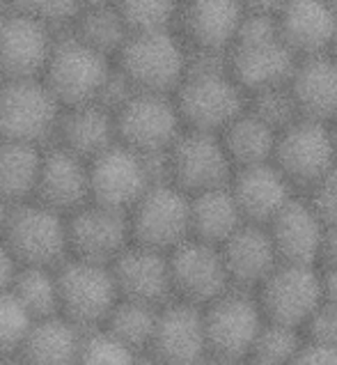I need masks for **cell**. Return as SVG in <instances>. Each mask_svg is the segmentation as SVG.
<instances>
[{"mask_svg": "<svg viewBox=\"0 0 337 365\" xmlns=\"http://www.w3.org/2000/svg\"><path fill=\"white\" fill-rule=\"evenodd\" d=\"M118 69L138 92L175 95L188 74V44L175 30L135 33L118 53Z\"/></svg>", "mask_w": 337, "mask_h": 365, "instance_id": "cell-1", "label": "cell"}, {"mask_svg": "<svg viewBox=\"0 0 337 365\" xmlns=\"http://www.w3.org/2000/svg\"><path fill=\"white\" fill-rule=\"evenodd\" d=\"M3 239L21 267L58 269L71 257L69 218L39 200L14 205Z\"/></svg>", "mask_w": 337, "mask_h": 365, "instance_id": "cell-2", "label": "cell"}, {"mask_svg": "<svg viewBox=\"0 0 337 365\" xmlns=\"http://www.w3.org/2000/svg\"><path fill=\"white\" fill-rule=\"evenodd\" d=\"M58 283L60 315L83 331L101 329L122 299L110 264L69 257L58 267Z\"/></svg>", "mask_w": 337, "mask_h": 365, "instance_id": "cell-3", "label": "cell"}, {"mask_svg": "<svg viewBox=\"0 0 337 365\" xmlns=\"http://www.w3.org/2000/svg\"><path fill=\"white\" fill-rule=\"evenodd\" d=\"M175 101L184 127L207 133H223L248 108L246 90L229 71L188 74L175 92Z\"/></svg>", "mask_w": 337, "mask_h": 365, "instance_id": "cell-4", "label": "cell"}, {"mask_svg": "<svg viewBox=\"0 0 337 365\" xmlns=\"http://www.w3.org/2000/svg\"><path fill=\"white\" fill-rule=\"evenodd\" d=\"M60 106L44 81H5L0 88V140L39 145L58 131Z\"/></svg>", "mask_w": 337, "mask_h": 365, "instance_id": "cell-5", "label": "cell"}, {"mask_svg": "<svg viewBox=\"0 0 337 365\" xmlns=\"http://www.w3.org/2000/svg\"><path fill=\"white\" fill-rule=\"evenodd\" d=\"M133 244L172 253L193 237L191 195L172 182L154 184L129 212Z\"/></svg>", "mask_w": 337, "mask_h": 365, "instance_id": "cell-6", "label": "cell"}, {"mask_svg": "<svg viewBox=\"0 0 337 365\" xmlns=\"http://www.w3.org/2000/svg\"><path fill=\"white\" fill-rule=\"evenodd\" d=\"M204 310L209 349L216 356L248 361L266 324V315L255 292L232 287Z\"/></svg>", "mask_w": 337, "mask_h": 365, "instance_id": "cell-7", "label": "cell"}, {"mask_svg": "<svg viewBox=\"0 0 337 365\" xmlns=\"http://www.w3.org/2000/svg\"><path fill=\"white\" fill-rule=\"evenodd\" d=\"M110 71L108 56L90 48L76 35H71L56 39L44 71V83L62 106L71 108L97 101Z\"/></svg>", "mask_w": 337, "mask_h": 365, "instance_id": "cell-8", "label": "cell"}, {"mask_svg": "<svg viewBox=\"0 0 337 365\" xmlns=\"http://www.w3.org/2000/svg\"><path fill=\"white\" fill-rule=\"evenodd\" d=\"M276 165L301 193L314 189L337 165L333 124L301 118L280 131Z\"/></svg>", "mask_w": 337, "mask_h": 365, "instance_id": "cell-9", "label": "cell"}, {"mask_svg": "<svg viewBox=\"0 0 337 365\" xmlns=\"http://www.w3.org/2000/svg\"><path fill=\"white\" fill-rule=\"evenodd\" d=\"M118 140L138 154L167 152L186 131L175 95L135 92L115 113Z\"/></svg>", "mask_w": 337, "mask_h": 365, "instance_id": "cell-10", "label": "cell"}, {"mask_svg": "<svg viewBox=\"0 0 337 365\" xmlns=\"http://www.w3.org/2000/svg\"><path fill=\"white\" fill-rule=\"evenodd\" d=\"M266 319L305 331V324L326 301L323 271L282 262L255 292Z\"/></svg>", "mask_w": 337, "mask_h": 365, "instance_id": "cell-11", "label": "cell"}, {"mask_svg": "<svg viewBox=\"0 0 337 365\" xmlns=\"http://www.w3.org/2000/svg\"><path fill=\"white\" fill-rule=\"evenodd\" d=\"M167 156L170 182L188 195L227 186L237 173L220 133L186 129Z\"/></svg>", "mask_w": 337, "mask_h": 365, "instance_id": "cell-12", "label": "cell"}, {"mask_svg": "<svg viewBox=\"0 0 337 365\" xmlns=\"http://www.w3.org/2000/svg\"><path fill=\"white\" fill-rule=\"evenodd\" d=\"M175 301L207 308L229 292L232 278L223 248L191 237L170 253Z\"/></svg>", "mask_w": 337, "mask_h": 365, "instance_id": "cell-13", "label": "cell"}, {"mask_svg": "<svg viewBox=\"0 0 337 365\" xmlns=\"http://www.w3.org/2000/svg\"><path fill=\"white\" fill-rule=\"evenodd\" d=\"M152 186L142 154L122 143L90 161V202L129 214Z\"/></svg>", "mask_w": 337, "mask_h": 365, "instance_id": "cell-14", "label": "cell"}, {"mask_svg": "<svg viewBox=\"0 0 337 365\" xmlns=\"http://www.w3.org/2000/svg\"><path fill=\"white\" fill-rule=\"evenodd\" d=\"M56 39L51 28L19 9L0 14V71L7 81L44 74Z\"/></svg>", "mask_w": 337, "mask_h": 365, "instance_id": "cell-15", "label": "cell"}, {"mask_svg": "<svg viewBox=\"0 0 337 365\" xmlns=\"http://www.w3.org/2000/svg\"><path fill=\"white\" fill-rule=\"evenodd\" d=\"M161 365H202L209 356L204 310L184 301H170L161 308L150 351Z\"/></svg>", "mask_w": 337, "mask_h": 365, "instance_id": "cell-16", "label": "cell"}, {"mask_svg": "<svg viewBox=\"0 0 337 365\" xmlns=\"http://www.w3.org/2000/svg\"><path fill=\"white\" fill-rule=\"evenodd\" d=\"M133 244L129 214L88 202L69 216L71 257L113 264Z\"/></svg>", "mask_w": 337, "mask_h": 365, "instance_id": "cell-17", "label": "cell"}, {"mask_svg": "<svg viewBox=\"0 0 337 365\" xmlns=\"http://www.w3.org/2000/svg\"><path fill=\"white\" fill-rule=\"evenodd\" d=\"M110 267L122 299L159 308L175 301L170 253L131 244Z\"/></svg>", "mask_w": 337, "mask_h": 365, "instance_id": "cell-18", "label": "cell"}, {"mask_svg": "<svg viewBox=\"0 0 337 365\" xmlns=\"http://www.w3.org/2000/svg\"><path fill=\"white\" fill-rule=\"evenodd\" d=\"M244 19L246 7L241 0H184L179 28L188 48L229 53Z\"/></svg>", "mask_w": 337, "mask_h": 365, "instance_id": "cell-19", "label": "cell"}, {"mask_svg": "<svg viewBox=\"0 0 337 365\" xmlns=\"http://www.w3.org/2000/svg\"><path fill=\"white\" fill-rule=\"evenodd\" d=\"M266 227L282 262L319 267L328 223L314 210V205L305 193L291 200Z\"/></svg>", "mask_w": 337, "mask_h": 365, "instance_id": "cell-20", "label": "cell"}, {"mask_svg": "<svg viewBox=\"0 0 337 365\" xmlns=\"http://www.w3.org/2000/svg\"><path fill=\"white\" fill-rule=\"evenodd\" d=\"M237 202L248 223L269 225L291 200H296L301 191L294 186L276 161L250 165L234 173L229 182Z\"/></svg>", "mask_w": 337, "mask_h": 365, "instance_id": "cell-21", "label": "cell"}, {"mask_svg": "<svg viewBox=\"0 0 337 365\" xmlns=\"http://www.w3.org/2000/svg\"><path fill=\"white\" fill-rule=\"evenodd\" d=\"M301 58L282 39L259 41V44H239L229 51V74L246 95L287 86L294 78Z\"/></svg>", "mask_w": 337, "mask_h": 365, "instance_id": "cell-22", "label": "cell"}, {"mask_svg": "<svg viewBox=\"0 0 337 365\" xmlns=\"http://www.w3.org/2000/svg\"><path fill=\"white\" fill-rule=\"evenodd\" d=\"M35 200L56 212H78L90 202V161L65 148L44 154Z\"/></svg>", "mask_w": 337, "mask_h": 365, "instance_id": "cell-23", "label": "cell"}, {"mask_svg": "<svg viewBox=\"0 0 337 365\" xmlns=\"http://www.w3.org/2000/svg\"><path fill=\"white\" fill-rule=\"evenodd\" d=\"M280 37L301 60L331 53L337 9L323 0H291L278 16Z\"/></svg>", "mask_w": 337, "mask_h": 365, "instance_id": "cell-24", "label": "cell"}, {"mask_svg": "<svg viewBox=\"0 0 337 365\" xmlns=\"http://www.w3.org/2000/svg\"><path fill=\"white\" fill-rule=\"evenodd\" d=\"M220 248H223L232 285L241 289L257 292L259 285L282 264L266 225L246 223Z\"/></svg>", "mask_w": 337, "mask_h": 365, "instance_id": "cell-25", "label": "cell"}, {"mask_svg": "<svg viewBox=\"0 0 337 365\" xmlns=\"http://www.w3.org/2000/svg\"><path fill=\"white\" fill-rule=\"evenodd\" d=\"M289 88L301 118L326 124L337 122V60L331 53L303 58Z\"/></svg>", "mask_w": 337, "mask_h": 365, "instance_id": "cell-26", "label": "cell"}, {"mask_svg": "<svg viewBox=\"0 0 337 365\" xmlns=\"http://www.w3.org/2000/svg\"><path fill=\"white\" fill-rule=\"evenodd\" d=\"M58 133L62 143L60 148L83 156L85 161H92L94 156L120 143L115 113L103 108L97 101L71 106L67 113H62Z\"/></svg>", "mask_w": 337, "mask_h": 365, "instance_id": "cell-27", "label": "cell"}, {"mask_svg": "<svg viewBox=\"0 0 337 365\" xmlns=\"http://www.w3.org/2000/svg\"><path fill=\"white\" fill-rule=\"evenodd\" d=\"M83 338L85 331L62 315L37 319L14 361L16 365H76Z\"/></svg>", "mask_w": 337, "mask_h": 365, "instance_id": "cell-28", "label": "cell"}, {"mask_svg": "<svg viewBox=\"0 0 337 365\" xmlns=\"http://www.w3.org/2000/svg\"><path fill=\"white\" fill-rule=\"evenodd\" d=\"M191 223L195 239L223 246L248 221L227 184L220 186V189L191 195Z\"/></svg>", "mask_w": 337, "mask_h": 365, "instance_id": "cell-29", "label": "cell"}, {"mask_svg": "<svg viewBox=\"0 0 337 365\" xmlns=\"http://www.w3.org/2000/svg\"><path fill=\"white\" fill-rule=\"evenodd\" d=\"M225 143V150L229 154L234 168H250V165L271 163L276 159V148L280 131H276L261 118H257L250 108L241 118H237L229 127L220 133Z\"/></svg>", "mask_w": 337, "mask_h": 365, "instance_id": "cell-30", "label": "cell"}, {"mask_svg": "<svg viewBox=\"0 0 337 365\" xmlns=\"http://www.w3.org/2000/svg\"><path fill=\"white\" fill-rule=\"evenodd\" d=\"M41 161L37 145L0 140V197L9 205L28 202L37 193Z\"/></svg>", "mask_w": 337, "mask_h": 365, "instance_id": "cell-31", "label": "cell"}, {"mask_svg": "<svg viewBox=\"0 0 337 365\" xmlns=\"http://www.w3.org/2000/svg\"><path fill=\"white\" fill-rule=\"evenodd\" d=\"M76 35L83 44L99 51L103 56H118L124 48L126 39L131 37L129 26L124 24L122 14L115 5L85 7L76 19Z\"/></svg>", "mask_w": 337, "mask_h": 365, "instance_id": "cell-32", "label": "cell"}, {"mask_svg": "<svg viewBox=\"0 0 337 365\" xmlns=\"http://www.w3.org/2000/svg\"><path fill=\"white\" fill-rule=\"evenodd\" d=\"M161 308L140 304V301H131V299H120V304L113 308L103 329L110 331L115 338H120L124 345L145 354L152 347Z\"/></svg>", "mask_w": 337, "mask_h": 365, "instance_id": "cell-33", "label": "cell"}, {"mask_svg": "<svg viewBox=\"0 0 337 365\" xmlns=\"http://www.w3.org/2000/svg\"><path fill=\"white\" fill-rule=\"evenodd\" d=\"M12 292L35 319H46V317L60 315L58 269L21 267L14 278Z\"/></svg>", "mask_w": 337, "mask_h": 365, "instance_id": "cell-34", "label": "cell"}, {"mask_svg": "<svg viewBox=\"0 0 337 365\" xmlns=\"http://www.w3.org/2000/svg\"><path fill=\"white\" fill-rule=\"evenodd\" d=\"M182 5L184 0H115V7L131 35L172 30L175 24H179Z\"/></svg>", "mask_w": 337, "mask_h": 365, "instance_id": "cell-35", "label": "cell"}, {"mask_svg": "<svg viewBox=\"0 0 337 365\" xmlns=\"http://www.w3.org/2000/svg\"><path fill=\"white\" fill-rule=\"evenodd\" d=\"M305 340L308 338H305L303 329L266 319V324L259 333L255 351H252L250 359L266 361L273 365H291V361L296 359L299 351L303 349Z\"/></svg>", "mask_w": 337, "mask_h": 365, "instance_id": "cell-36", "label": "cell"}, {"mask_svg": "<svg viewBox=\"0 0 337 365\" xmlns=\"http://www.w3.org/2000/svg\"><path fill=\"white\" fill-rule=\"evenodd\" d=\"M35 322L12 289L0 292V359H16Z\"/></svg>", "mask_w": 337, "mask_h": 365, "instance_id": "cell-37", "label": "cell"}, {"mask_svg": "<svg viewBox=\"0 0 337 365\" xmlns=\"http://www.w3.org/2000/svg\"><path fill=\"white\" fill-rule=\"evenodd\" d=\"M140 351L124 345L106 329L85 331L76 365H138Z\"/></svg>", "mask_w": 337, "mask_h": 365, "instance_id": "cell-38", "label": "cell"}, {"mask_svg": "<svg viewBox=\"0 0 337 365\" xmlns=\"http://www.w3.org/2000/svg\"><path fill=\"white\" fill-rule=\"evenodd\" d=\"M248 108L266 124H271L276 131H284L287 127H291L294 122L301 120L299 103L294 99L289 83L287 86L271 88V90L257 92V95L248 97Z\"/></svg>", "mask_w": 337, "mask_h": 365, "instance_id": "cell-39", "label": "cell"}, {"mask_svg": "<svg viewBox=\"0 0 337 365\" xmlns=\"http://www.w3.org/2000/svg\"><path fill=\"white\" fill-rule=\"evenodd\" d=\"M12 7L41 21L48 28L76 21L85 9L83 0H12Z\"/></svg>", "mask_w": 337, "mask_h": 365, "instance_id": "cell-40", "label": "cell"}, {"mask_svg": "<svg viewBox=\"0 0 337 365\" xmlns=\"http://www.w3.org/2000/svg\"><path fill=\"white\" fill-rule=\"evenodd\" d=\"M305 338L319 345L337 347V306L328 299L319 306V310L305 324Z\"/></svg>", "mask_w": 337, "mask_h": 365, "instance_id": "cell-41", "label": "cell"}, {"mask_svg": "<svg viewBox=\"0 0 337 365\" xmlns=\"http://www.w3.org/2000/svg\"><path fill=\"white\" fill-rule=\"evenodd\" d=\"M314 205V210L328 225H337V165L323 177V180L305 193Z\"/></svg>", "mask_w": 337, "mask_h": 365, "instance_id": "cell-42", "label": "cell"}, {"mask_svg": "<svg viewBox=\"0 0 337 365\" xmlns=\"http://www.w3.org/2000/svg\"><path fill=\"white\" fill-rule=\"evenodd\" d=\"M291 365H337V347L305 340L303 349L299 351V356L291 361Z\"/></svg>", "mask_w": 337, "mask_h": 365, "instance_id": "cell-43", "label": "cell"}, {"mask_svg": "<svg viewBox=\"0 0 337 365\" xmlns=\"http://www.w3.org/2000/svg\"><path fill=\"white\" fill-rule=\"evenodd\" d=\"M19 269H21V264L16 262V257L12 250H9V246L5 244L3 235H0V292L12 289Z\"/></svg>", "mask_w": 337, "mask_h": 365, "instance_id": "cell-44", "label": "cell"}, {"mask_svg": "<svg viewBox=\"0 0 337 365\" xmlns=\"http://www.w3.org/2000/svg\"><path fill=\"white\" fill-rule=\"evenodd\" d=\"M337 267V225L326 227L323 246H321V257H319V269H335Z\"/></svg>", "mask_w": 337, "mask_h": 365, "instance_id": "cell-45", "label": "cell"}, {"mask_svg": "<svg viewBox=\"0 0 337 365\" xmlns=\"http://www.w3.org/2000/svg\"><path fill=\"white\" fill-rule=\"evenodd\" d=\"M248 12H261V14H273L280 16V12L287 7L291 0H241Z\"/></svg>", "mask_w": 337, "mask_h": 365, "instance_id": "cell-46", "label": "cell"}, {"mask_svg": "<svg viewBox=\"0 0 337 365\" xmlns=\"http://www.w3.org/2000/svg\"><path fill=\"white\" fill-rule=\"evenodd\" d=\"M323 285H326V299L337 306V267L323 271Z\"/></svg>", "mask_w": 337, "mask_h": 365, "instance_id": "cell-47", "label": "cell"}, {"mask_svg": "<svg viewBox=\"0 0 337 365\" xmlns=\"http://www.w3.org/2000/svg\"><path fill=\"white\" fill-rule=\"evenodd\" d=\"M9 212H12V207H9V202L5 200V197H0V235H3V227L7 223Z\"/></svg>", "mask_w": 337, "mask_h": 365, "instance_id": "cell-48", "label": "cell"}, {"mask_svg": "<svg viewBox=\"0 0 337 365\" xmlns=\"http://www.w3.org/2000/svg\"><path fill=\"white\" fill-rule=\"evenodd\" d=\"M85 7H97V5H115V0H83Z\"/></svg>", "mask_w": 337, "mask_h": 365, "instance_id": "cell-49", "label": "cell"}, {"mask_svg": "<svg viewBox=\"0 0 337 365\" xmlns=\"http://www.w3.org/2000/svg\"><path fill=\"white\" fill-rule=\"evenodd\" d=\"M244 365H273V363H266V361H257V359H248Z\"/></svg>", "mask_w": 337, "mask_h": 365, "instance_id": "cell-50", "label": "cell"}, {"mask_svg": "<svg viewBox=\"0 0 337 365\" xmlns=\"http://www.w3.org/2000/svg\"><path fill=\"white\" fill-rule=\"evenodd\" d=\"M331 56L337 60V35H335V41H333V48H331Z\"/></svg>", "mask_w": 337, "mask_h": 365, "instance_id": "cell-51", "label": "cell"}, {"mask_svg": "<svg viewBox=\"0 0 337 365\" xmlns=\"http://www.w3.org/2000/svg\"><path fill=\"white\" fill-rule=\"evenodd\" d=\"M333 133H335V148H337V122L333 124Z\"/></svg>", "mask_w": 337, "mask_h": 365, "instance_id": "cell-52", "label": "cell"}, {"mask_svg": "<svg viewBox=\"0 0 337 365\" xmlns=\"http://www.w3.org/2000/svg\"><path fill=\"white\" fill-rule=\"evenodd\" d=\"M5 81H7V78L3 76V71H0V88H3V86H5Z\"/></svg>", "mask_w": 337, "mask_h": 365, "instance_id": "cell-53", "label": "cell"}, {"mask_svg": "<svg viewBox=\"0 0 337 365\" xmlns=\"http://www.w3.org/2000/svg\"><path fill=\"white\" fill-rule=\"evenodd\" d=\"M323 3H328V5H333L337 9V0H323Z\"/></svg>", "mask_w": 337, "mask_h": 365, "instance_id": "cell-54", "label": "cell"}, {"mask_svg": "<svg viewBox=\"0 0 337 365\" xmlns=\"http://www.w3.org/2000/svg\"><path fill=\"white\" fill-rule=\"evenodd\" d=\"M5 12V0H0V14Z\"/></svg>", "mask_w": 337, "mask_h": 365, "instance_id": "cell-55", "label": "cell"}, {"mask_svg": "<svg viewBox=\"0 0 337 365\" xmlns=\"http://www.w3.org/2000/svg\"><path fill=\"white\" fill-rule=\"evenodd\" d=\"M0 363H3V359H0Z\"/></svg>", "mask_w": 337, "mask_h": 365, "instance_id": "cell-56", "label": "cell"}]
</instances>
